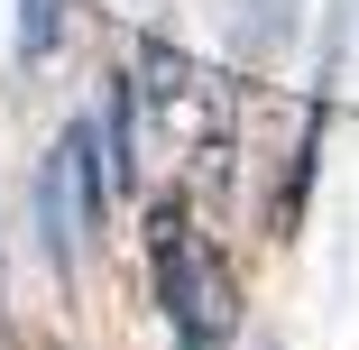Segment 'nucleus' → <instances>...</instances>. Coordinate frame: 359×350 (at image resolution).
<instances>
[{
	"label": "nucleus",
	"mask_w": 359,
	"mask_h": 350,
	"mask_svg": "<svg viewBox=\"0 0 359 350\" xmlns=\"http://www.w3.org/2000/svg\"><path fill=\"white\" fill-rule=\"evenodd\" d=\"M148 267H157V304H166L175 350H222V332H231V276L194 240L184 203H157L148 213Z\"/></svg>",
	"instance_id": "nucleus-1"
},
{
	"label": "nucleus",
	"mask_w": 359,
	"mask_h": 350,
	"mask_svg": "<svg viewBox=\"0 0 359 350\" xmlns=\"http://www.w3.org/2000/svg\"><path fill=\"white\" fill-rule=\"evenodd\" d=\"M55 46H65V0H19V55L46 65Z\"/></svg>",
	"instance_id": "nucleus-2"
}]
</instances>
